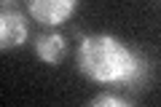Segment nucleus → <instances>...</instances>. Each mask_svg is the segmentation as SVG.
Wrapping results in <instances>:
<instances>
[{
    "instance_id": "nucleus-1",
    "label": "nucleus",
    "mask_w": 161,
    "mask_h": 107,
    "mask_svg": "<svg viewBox=\"0 0 161 107\" xmlns=\"http://www.w3.org/2000/svg\"><path fill=\"white\" fill-rule=\"evenodd\" d=\"M78 70L94 83L140 86L148 78V62L115 35H89L78 45Z\"/></svg>"
},
{
    "instance_id": "nucleus-2",
    "label": "nucleus",
    "mask_w": 161,
    "mask_h": 107,
    "mask_svg": "<svg viewBox=\"0 0 161 107\" xmlns=\"http://www.w3.org/2000/svg\"><path fill=\"white\" fill-rule=\"evenodd\" d=\"M27 8L35 22L46 24V27H57L75 13L78 0H27Z\"/></svg>"
},
{
    "instance_id": "nucleus-3",
    "label": "nucleus",
    "mask_w": 161,
    "mask_h": 107,
    "mask_svg": "<svg viewBox=\"0 0 161 107\" xmlns=\"http://www.w3.org/2000/svg\"><path fill=\"white\" fill-rule=\"evenodd\" d=\"M27 40V19L19 11H0V51H11Z\"/></svg>"
},
{
    "instance_id": "nucleus-4",
    "label": "nucleus",
    "mask_w": 161,
    "mask_h": 107,
    "mask_svg": "<svg viewBox=\"0 0 161 107\" xmlns=\"http://www.w3.org/2000/svg\"><path fill=\"white\" fill-rule=\"evenodd\" d=\"M35 54L43 64H59L67 54V40L62 38L59 32H48V35H40L35 40Z\"/></svg>"
},
{
    "instance_id": "nucleus-5",
    "label": "nucleus",
    "mask_w": 161,
    "mask_h": 107,
    "mask_svg": "<svg viewBox=\"0 0 161 107\" xmlns=\"http://www.w3.org/2000/svg\"><path fill=\"white\" fill-rule=\"evenodd\" d=\"M92 107H129V102L121 99V96H113V94H99L92 99Z\"/></svg>"
},
{
    "instance_id": "nucleus-6",
    "label": "nucleus",
    "mask_w": 161,
    "mask_h": 107,
    "mask_svg": "<svg viewBox=\"0 0 161 107\" xmlns=\"http://www.w3.org/2000/svg\"><path fill=\"white\" fill-rule=\"evenodd\" d=\"M16 0H0V6H14Z\"/></svg>"
}]
</instances>
